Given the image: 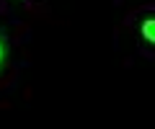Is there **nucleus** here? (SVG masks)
<instances>
[{
    "instance_id": "f257e3e1",
    "label": "nucleus",
    "mask_w": 155,
    "mask_h": 129,
    "mask_svg": "<svg viewBox=\"0 0 155 129\" xmlns=\"http://www.w3.org/2000/svg\"><path fill=\"white\" fill-rule=\"evenodd\" d=\"M142 36L150 44H155V18H147V21L142 23Z\"/></svg>"
},
{
    "instance_id": "f03ea898",
    "label": "nucleus",
    "mask_w": 155,
    "mask_h": 129,
    "mask_svg": "<svg viewBox=\"0 0 155 129\" xmlns=\"http://www.w3.org/2000/svg\"><path fill=\"white\" fill-rule=\"evenodd\" d=\"M3 57H5V47H3V39H0V62H3Z\"/></svg>"
}]
</instances>
